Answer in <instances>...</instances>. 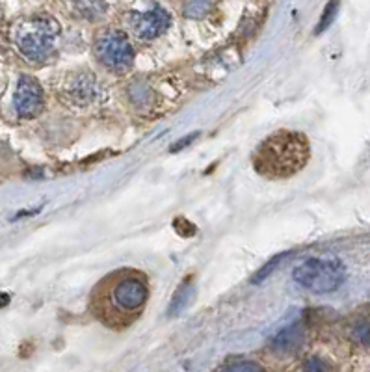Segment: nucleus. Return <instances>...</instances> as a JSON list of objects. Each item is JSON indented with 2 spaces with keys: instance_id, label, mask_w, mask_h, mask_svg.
I'll return each mask as SVG.
<instances>
[{
  "instance_id": "nucleus-1",
  "label": "nucleus",
  "mask_w": 370,
  "mask_h": 372,
  "mask_svg": "<svg viewBox=\"0 0 370 372\" xmlns=\"http://www.w3.org/2000/svg\"><path fill=\"white\" fill-rule=\"evenodd\" d=\"M149 298L147 279L133 268L108 274L91 293L90 307L110 330H125L142 314Z\"/></svg>"
},
{
  "instance_id": "nucleus-2",
  "label": "nucleus",
  "mask_w": 370,
  "mask_h": 372,
  "mask_svg": "<svg viewBox=\"0 0 370 372\" xmlns=\"http://www.w3.org/2000/svg\"><path fill=\"white\" fill-rule=\"evenodd\" d=\"M311 157L305 134L279 131L263 140L253 153V168L265 179H289L303 170Z\"/></svg>"
},
{
  "instance_id": "nucleus-3",
  "label": "nucleus",
  "mask_w": 370,
  "mask_h": 372,
  "mask_svg": "<svg viewBox=\"0 0 370 372\" xmlns=\"http://www.w3.org/2000/svg\"><path fill=\"white\" fill-rule=\"evenodd\" d=\"M294 281L315 294L335 293L346 279V268L337 259H309L294 268Z\"/></svg>"
},
{
  "instance_id": "nucleus-4",
  "label": "nucleus",
  "mask_w": 370,
  "mask_h": 372,
  "mask_svg": "<svg viewBox=\"0 0 370 372\" xmlns=\"http://www.w3.org/2000/svg\"><path fill=\"white\" fill-rule=\"evenodd\" d=\"M58 22L48 17H34L28 19L17 30V47L22 56L32 62H41L53 53L54 41L58 37Z\"/></svg>"
},
{
  "instance_id": "nucleus-5",
  "label": "nucleus",
  "mask_w": 370,
  "mask_h": 372,
  "mask_svg": "<svg viewBox=\"0 0 370 372\" xmlns=\"http://www.w3.org/2000/svg\"><path fill=\"white\" fill-rule=\"evenodd\" d=\"M97 54L106 67L116 71L127 69L134 58L133 45L128 41L127 34L119 30H110L99 37Z\"/></svg>"
},
{
  "instance_id": "nucleus-6",
  "label": "nucleus",
  "mask_w": 370,
  "mask_h": 372,
  "mask_svg": "<svg viewBox=\"0 0 370 372\" xmlns=\"http://www.w3.org/2000/svg\"><path fill=\"white\" fill-rule=\"evenodd\" d=\"M13 105L19 117H34L37 112L41 110L43 105V90L39 82L34 77H21L17 84L15 95H13Z\"/></svg>"
},
{
  "instance_id": "nucleus-7",
  "label": "nucleus",
  "mask_w": 370,
  "mask_h": 372,
  "mask_svg": "<svg viewBox=\"0 0 370 372\" xmlns=\"http://www.w3.org/2000/svg\"><path fill=\"white\" fill-rule=\"evenodd\" d=\"M169 19L168 11L162 8H153L147 13H133L131 17V28L134 30L140 39H154L160 34H164L168 30Z\"/></svg>"
},
{
  "instance_id": "nucleus-8",
  "label": "nucleus",
  "mask_w": 370,
  "mask_h": 372,
  "mask_svg": "<svg viewBox=\"0 0 370 372\" xmlns=\"http://www.w3.org/2000/svg\"><path fill=\"white\" fill-rule=\"evenodd\" d=\"M65 91H67L69 101L73 105H79V107L90 105L99 97V86L95 84V80L90 74H80L71 80Z\"/></svg>"
},
{
  "instance_id": "nucleus-9",
  "label": "nucleus",
  "mask_w": 370,
  "mask_h": 372,
  "mask_svg": "<svg viewBox=\"0 0 370 372\" xmlns=\"http://www.w3.org/2000/svg\"><path fill=\"white\" fill-rule=\"evenodd\" d=\"M303 339H305V330H303V326L292 324L283 328L279 333H275V337L272 339L270 346H272L275 352H279V354H291V352H296L298 348L303 345Z\"/></svg>"
},
{
  "instance_id": "nucleus-10",
  "label": "nucleus",
  "mask_w": 370,
  "mask_h": 372,
  "mask_svg": "<svg viewBox=\"0 0 370 372\" xmlns=\"http://www.w3.org/2000/svg\"><path fill=\"white\" fill-rule=\"evenodd\" d=\"M73 4L80 15L86 17V19H91V21L105 15L106 11L105 0H73Z\"/></svg>"
},
{
  "instance_id": "nucleus-11",
  "label": "nucleus",
  "mask_w": 370,
  "mask_h": 372,
  "mask_svg": "<svg viewBox=\"0 0 370 372\" xmlns=\"http://www.w3.org/2000/svg\"><path fill=\"white\" fill-rule=\"evenodd\" d=\"M190 296H192V283L186 279L185 285H180L179 291L175 293L173 300H171V305H169L168 313L169 314H179L183 309L188 305V302H190Z\"/></svg>"
},
{
  "instance_id": "nucleus-12",
  "label": "nucleus",
  "mask_w": 370,
  "mask_h": 372,
  "mask_svg": "<svg viewBox=\"0 0 370 372\" xmlns=\"http://www.w3.org/2000/svg\"><path fill=\"white\" fill-rule=\"evenodd\" d=\"M338 6H341V0H329L328 6L324 8V13L320 17V22L317 25V34L326 32L329 27H331V22L335 21V17L338 13Z\"/></svg>"
},
{
  "instance_id": "nucleus-13",
  "label": "nucleus",
  "mask_w": 370,
  "mask_h": 372,
  "mask_svg": "<svg viewBox=\"0 0 370 372\" xmlns=\"http://www.w3.org/2000/svg\"><path fill=\"white\" fill-rule=\"evenodd\" d=\"M211 8V0H188L186 4V15L203 17Z\"/></svg>"
},
{
  "instance_id": "nucleus-14",
  "label": "nucleus",
  "mask_w": 370,
  "mask_h": 372,
  "mask_svg": "<svg viewBox=\"0 0 370 372\" xmlns=\"http://www.w3.org/2000/svg\"><path fill=\"white\" fill-rule=\"evenodd\" d=\"M354 337L355 340L363 346H369L370 348V322L365 320V322H359V324L354 328Z\"/></svg>"
},
{
  "instance_id": "nucleus-15",
  "label": "nucleus",
  "mask_w": 370,
  "mask_h": 372,
  "mask_svg": "<svg viewBox=\"0 0 370 372\" xmlns=\"http://www.w3.org/2000/svg\"><path fill=\"white\" fill-rule=\"evenodd\" d=\"M223 368L225 371H233V372H238V371H260V365H257V363L253 361H229L227 365H223Z\"/></svg>"
},
{
  "instance_id": "nucleus-16",
  "label": "nucleus",
  "mask_w": 370,
  "mask_h": 372,
  "mask_svg": "<svg viewBox=\"0 0 370 372\" xmlns=\"http://www.w3.org/2000/svg\"><path fill=\"white\" fill-rule=\"evenodd\" d=\"M197 134H199V133L190 134V136H186V138L179 140V142H177V144H175V145H171V153H177V151H180V149L186 147V145H190L192 142H194V140L197 138Z\"/></svg>"
},
{
  "instance_id": "nucleus-17",
  "label": "nucleus",
  "mask_w": 370,
  "mask_h": 372,
  "mask_svg": "<svg viewBox=\"0 0 370 372\" xmlns=\"http://www.w3.org/2000/svg\"><path fill=\"white\" fill-rule=\"evenodd\" d=\"M303 367L307 368V371H326V368H329L328 363L320 361V359H311V361H307Z\"/></svg>"
},
{
  "instance_id": "nucleus-18",
  "label": "nucleus",
  "mask_w": 370,
  "mask_h": 372,
  "mask_svg": "<svg viewBox=\"0 0 370 372\" xmlns=\"http://www.w3.org/2000/svg\"><path fill=\"white\" fill-rule=\"evenodd\" d=\"M8 303H10V296H8V294H4V293H0V309L6 307Z\"/></svg>"
}]
</instances>
